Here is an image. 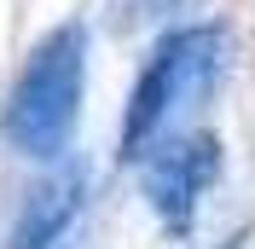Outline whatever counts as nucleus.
Listing matches in <instances>:
<instances>
[{
	"mask_svg": "<svg viewBox=\"0 0 255 249\" xmlns=\"http://www.w3.org/2000/svg\"><path fill=\"white\" fill-rule=\"evenodd\" d=\"M81 87H87V29L81 23H58V29L29 52V64L17 70L6 110H0V139L17 156L52 162L70 145L81 116Z\"/></svg>",
	"mask_w": 255,
	"mask_h": 249,
	"instance_id": "nucleus-1",
	"label": "nucleus"
},
{
	"mask_svg": "<svg viewBox=\"0 0 255 249\" xmlns=\"http://www.w3.org/2000/svg\"><path fill=\"white\" fill-rule=\"evenodd\" d=\"M226 70V29L221 23H186V29H168L151 47L145 70L133 76V93L122 110V162H139L151 145L168 133L180 110H191L197 99H209V87L221 81Z\"/></svg>",
	"mask_w": 255,
	"mask_h": 249,
	"instance_id": "nucleus-2",
	"label": "nucleus"
},
{
	"mask_svg": "<svg viewBox=\"0 0 255 249\" xmlns=\"http://www.w3.org/2000/svg\"><path fill=\"white\" fill-rule=\"evenodd\" d=\"M139 162H145L151 215L162 220L168 238H186L197 226V209H203L209 186L221 180V139L215 133H174V139H157Z\"/></svg>",
	"mask_w": 255,
	"mask_h": 249,
	"instance_id": "nucleus-3",
	"label": "nucleus"
},
{
	"mask_svg": "<svg viewBox=\"0 0 255 249\" xmlns=\"http://www.w3.org/2000/svg\"><path fill=\"white\" fill-rule=\"evenodd\" d=\"M81 197H87V174L81 168H58L52 180H41L12 226V249H52L70 232V220L81 215Z\"/></svg>",
	"mask_w": 255,
	"mask_h": 249,
	"instance_id": "nucleus-4",
	"label": "nucleus"
},
{
	"mask_svg": "<svg viewBox=\"0 0 255 249\" xmlns=\"http://www.w3.org/2000/svg\"><path fill=\"white\" fill-rule=\"evenodd\" d=\"M128 6H139V17H162V12H174L180 0H128Z\"/></svg>",
	"mask_w": 255,
	"mask_h": 249,
	"instance_id": "nucleus-5",
	"label": "nucleus"
},
{
	"mask_svg": "<svg viewBox=\"0 0 255 249\" xmlns=\"http://www.w3.org/2000/svg\"><path fill=\"white\" fill-rule=\"evenodd\" d=\"M226 249H238V244H226Z\"/></svg>",
	"mask_w": 255,
	"mask_h": 249,
	"instance_id": "nucleus-6",
	"label": "nucleus"
}]
</instances>
